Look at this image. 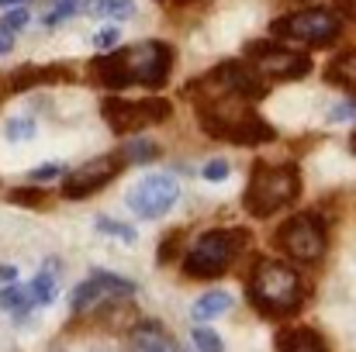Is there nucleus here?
Segmentation results:
<instances>
[{
    "label": "nucleus",
    "instance_id": "nucleus-1",
    "mask_svg": "<svg viewBox=\"0 0 356 352\" xmlns=\"http://www.w3.org/2000/svg\"><path fill=\"white\" fill-rule=\"evenodd\" d=\"M173 69V49L166 42H138L131 49H121L111 56H97L90 62V80L108 90L124 87H163Z\"/></svg>",
    "mask_w": 356,
    "mask_h": 352
},
{
    "label": "nucleus",
    "instance_id": "nucleus-2",
    "mask_svg": "<svg viewBox=\"0 0 356 352\" xmlns=\"http://www.w3.org/2000/svg\"><path fill=\"white\" fill-rule=\"evenodd\" d=\"M197 117H201V128L208 135L236 142V145H259V142H273L277 138L273 124H266L252 111V101L238 97V94L197 101Z\"/></svg>",
    "mask_w": 356,
    "mask_h": 352
},
{
    "label": "nucleus",
    "instance_id": "nucleus-3",
    "mask_svg": "<svg viewBox=\"0 0 356 352\" xmlns=\"http://www.w3.org/2000/svg\"><path fill=\"white\" fill-rule=\"evenodd\" d=\"M305 297H308V283L298 276L294 266L277 262V259L256 262V269L249 276V301L256 304V311H263L270 318H287V315L301 311Z\"/></svg>",
    "mask_w": 356,
    "mask_h": 352
},
{
    "label": "nucleus",
    "instance_id": "nucleus-4",
    "mask_svg": "<svg viewBox=\"0 0 356 352\" xmlns=\"http://www.w3.org/2000/svg\"><path fill=\"white\" fill-rule=\"evenodd\" d=\"M301 194V173L298 166H270V162H256L249 187H245V211L252 218H270L273 211L287 208L291 201H298Z\"/></svg>",
    "mask_w": 356,
    "mask_h": 352
},
{
    "label": "nucleus",
    "instance_id": "nucleus-5",
    "mask_svg": "<svg viewBox=\"0 0 356 352\" xmlns=\"http://www.w3.org/2000/svg\"><path fill=\"white\" fill-rule=\"evenodd\" d=\"M245 245H249V232H242V228H222V232L201 235L194 242V249L184 255V276H191V280L222 276Z\"/></svg>",
    "mask_w": 356,
    "mask_h": 352
},
{
    "label": "nucleus",
    "instance_id": "nucleus-6",
    "mask_svg": "<svg viewBox=\"0 0 356 352\" xmlns=\"http://www.w3.org/2000/svg\"><path fill=\"white\" fill-rule=\"evenodd\" d=\"M270 31L277 38H291V42H305V45H329V42L339 38L343 21H339V14H332L325 7H315V10H298V14H287V17L273 21Z\"/></svg>",
    "mask_w": 356,
    "mask_h": 352
},
{
    "label": "nucleus",
    "instance_id": "nucleus-7",
    "mask_svg": "<svg viewBox=\"0 0 356 352\" xmlns=\"http://www.w3.org/2000/svg\"><path fill=\"white\" fill-rule=\"evenodd\" d=\"M245 56H249V66L263 80H298V76L312 73V59L305 52L284 49L277 42H249Z\"/></svg>",
    "mask_w": 356,
    "mask_h": 352
},
{
    "label": "nucleus",
    "instance_id": "nucleus-8",
    "mask_svg": "<svg viewBox=\"0 0 356 352\" xmlns=\"http://www.w3.org/2000/svg\"><path fill=\"white\" fill-rule=\"evenodd\" d=\"M173 111L170 101H159V97H149V101H121V97H108L101 104V115L111 124V131L118 135H135L149 124H159L166 121Z\"/></svg>",
    "mask_w": 356,
    "mask_h": 352
},
{
    "label": "nucleus",
    "instance_id": "nucleus-9",
    "mask_svg": "<svg viewBox=\"0 0 356 352\" xmlns=\"http://www.w3.org/2000/svg\"><path fill=\"white\" fill-rule=\"evenodd\" d=\"M277 249H284L298 262H315L325 255V228L315 215H294L277 228Z\"/></svg>",
    "mask_w": 356,
    "mask_h": 352
},
{
    "label": "nucleus",
    "instance_id": "nucleus-10",
    "mask_svg": "<svg viewBox=\"0 0 356 352\" xmlns=\"http://www.w3.org/2000/svg\"><path fill=\"white\" fill-rule=\"evenodd\" d=\"M177 194L180 187L170 173H149L128 190V208L138 218H163L177 204Z\"/></svg>",
    "mask_w": 356,
    "mask_h": 352
},
{
    "label": "nucleus",
    "instance_id": "nucleus-11",
    "mask_svg": "<svg viewBox=\"0 0 356 352\" xmlns=\"http://www.w3.org/2000/svg\"><path fill=\"white\" fill-rule=\"evenodd\" d=\"M121 162H124V156L111 152V156H101V159H90V162L76 166V173H70L66 183H63V197H70V201H83V197L97 194L104 183H111L121 169H124Z\"/></svg>",
    "mask_w": 356,
    "mask_h": 352
},
{
    "label": "nucleus",
    "instance_id": "nucleus-12",
    "mask_svg": "<svg viewBox=\"0 0 356 352\" xmlns=\"http://www.w3.org/2000/svg\"><path fill=\"white\" fill-rule=\"evenodd\" d=\"M135 294V283L121 280L115 273H94L87 283H80L73 290V311H90L97 304H108V301H118V297H131Z\"/></svg>",
    "mask_w": 356,
    "mask_h": 352
},
{
    "label": "nucleus",
    "instance_id": "nucleus-13",
    "mask_svg": "<svg viewBox=\"0 0 356 352\" xmlns=\"http://www.w3.org/2000/svg\"><path fill=\"white\" fill-rule=\"evenodd\" d=\"M63 80H70V73L63 66H21V69L10 73L7 87L10 90H31L38 83H63Z\"/></svg>",
    "mask_w": 356,
    "mask_h": 352
},
{
    "label": "nucleus",
    "instance_id": "nucleus-14",
    "mask_svg": "<svg viewBox=\"0 0 356 352\" xmlns=\"http://www.w3.org/2000/svg\"><path fill=\"white\" fill-rule=\"evenodd\" d=\"M128 352H184L159 325H138L131 332V342H128Z\"/></svg>",
    "mask_w": 356,
    "mask_h": 352
},
{
    "label": "nucleus",
    "instance_id": "nucleus-15",
    "mask_svg": "<svg viewBox=\"0 0 356 352\" xmlns=\"http://www.w3.org/2000/svg\"><path fill=\"white\" fill-rule=\"evenodd\" d=\"M277 352H329V346L312 328H287L277 335Z\"/></svg>",
    "mask_w": 356,
    "mask_h": 352
},
{
    "label": "nucleus",
    "instance_id": "nucleus-16",
    "mask_svg": "<svg viewBox=\"0 0 356 352\" xmlns=\"http://www.w3.org/2000/svg\"><path fill=\"white\" fill-rule=\"evenodd\" d=\"M325 80L336 83V87H343V90H350V94H356V49L336 56V59L325 66Z\"/></svg>",
    "mask_w": 356,
    "mask_h": 352
},
{
    "label": "nucleus",
    "instance_id": "nucleus-17",
    "mask_svg": "<svg viewBox=\"0 0 356 352\" xmlns=\"http://www.w3.org/2000/svg\"><path fill=\"white\" fill-rule=\"evenodd\" d=\"M229 308H232V294L211 290V294L197 297V304L191 308V318H194V321H211V318H222Z\"/></svg>",
    "mask_w": 356,
    "mask_h": 352
},
{
    "label": "nucleus",
    "instance_id": "nucleus-18",
    "mask_svg": "<svg viewBox=\"0 0 356 352\" xmlns=\"http://www.w3.org/2000/svg\"><path fill=\"white\" fill-rule=\"evenodd\" d=\"M31 290H24V287H14V283H7V290H0V308L3 311H10L14 318H24L28 311H31Z\"/></svg>",
    "mask_w": 356,
    "mask_h": 352
},
{
    "label": "nucleus",
    "instance_id": "nucleus-19",
    "mask_svg": "<svg viewBox=\"0 0 356 352\" xmlns=\"http://www.w3.org/2000/svg\"><path fill=\"white\" fill-rule=\"evenodd\" d=\"M83 7L90 17H131L135 14L131 0H87Z\"/></svg>",
    "mask_w": 356,
    "mask_h": 352
},
{
    "label": "nucleus",
    "instance_id": "nucleus-20",
    "mask_svg": "<svg viewBox=\"0 0 356 352\" xmlns=\"http://www.w3.org/2000/svg\"><path fill=\"white\" fill-rule=\"evenodd\" d=\"M28 290H31V301H35V304H52L56 294H59V280H56V273L45 266V269L35 276V283H31Z\"/></svg>",
    "mask_w": 356,
    "mask_h": 352
},
{
    "label": "nucleus",
    "instance_id": "nucleus-21",
    "mask_svg": "<svg viewBox=\"0 0 356 352\" xmlns=\"http://www.w3.org/2000/svg\"><path fill=\"white\" fill-rule=\"evenodd\" d=\"M3 135L10 142H28V138H35V121L31 117H10L7 128H3Z\"/></svg>",
    "mask_w": 356,
    "mask_h": 352
},
{
    "label": "nucleus",
    "instance_id": "nucleus-22",
    "mask_svg": "<svg viewBox=\"0 0 356 352\" xmlns=\"http://www.w3.org/2000/svg\"><path fill=\"white\" fill-rule=\"evenodd\" d=\"M156 156H159V145H152L145 138H131V145L124 149V159H131V162H149Z\"/></svg>",
    "mask_w": 356,
    "mask_h": 352
},
{
    "label": "nucleus",
    "instance_id": "nucleus-23",
    "mask_svg": "<svg viewBox=\"0 0 356 352\" xmlns=\"http://www.w3.org/2000/svg\"><path fill=\"white\" fill-rule=\"evenodd\" d=\"M97 232L124 238V242H135V238H138V232H135L131 225H121V221H115V218H97Z\"/></svg>",
    "mask_w": 356,
    "mask_h": 352
},
{
    "label": "nucleus",
    "instance_id": "nucleus-24",
    "mask_svg": "<svg viewBox=\"0 0 356 352\" xmlns=\"http://www.w3.org/2000/svg\"><path fill=\"white\" fill-rule=\"evenodd\" d=\"M194 346L201 352H225L218 332H211V328H194Z\"/></svg>",
    "mask_w": 356,
    "mask_h": 352
},
{
    "label": "nucleus",
    "instance_id": "nucleus-25",
    "mask_svg": "<svg viewBox=\"0 0 356 352\" xmlns=\"http://www.w3.org/2000/svg\"><path fill=\"white\" fill-rule=\"evenodd\" d=\"M76 7H80V0H59V3L45 14V24H59V21H66L70 14H76Z\"/></svg>",
    "mask_w": 356,
    "mask_h": 352
},
{
    "label": "nucleus",
    "instance_id": "nucleus-26",
    "mask_svg": "<svg viewBox=\"0 0 356 352\" xmlns=\"http://www.w3.org/2000/svg\"><path fill=\"white\" fill-rule=\"evenodd\" d=\"M229 173H232V169H229V162H225V159H211V162L201 169V176H204V180H211V183L229 180Z\"/></svg>",
    "mask_w": 356,
    "mask_h": 352
},
{
    "label": "nucleus",
    "instance_id": "nucleus-27",
    "mask_svg": "<svg viewBox=\"0 0 356 352\" xmlns=\"http://www.w3.org/2000/svg\"><path fill=\"white\" fill-rule=\"evenodd\" d=\"M10 201L14 204H28V208H42L45 204V197L38 190H10Z\"/></svg>",
    "mask_w": 356,
    "mask_h": 352
},
{
    "label": "nucleus",
    "instance_id": "nucleus-28",
    "mask_svg": "<svg viewBox=\"0 0 356 352\" xmlns=\"http://www.w3.org/2000/svg\"><path fill=\"white\" fill-rule=\"evenodd\" d=\"M350 117H356V101H343L329 111V124H339V121H350Z\"/></svg>",
    "mask_w": 356,
    "mask_h": 352
},
{
    "label": "nucleus",
    "instance_id": "nucleus-29",
    "mask_svg": "<svg viewBox=\"0 0 356 352\" xmlns=\"http://www.w3.org/2000/svg\"><path fill=\"white\" fill-rule=\"evenodd\" d=\"M180 238H184V232H173L163 245H159V262H170V259L177 255V242H180Z\"/></svg>",
    "mask_w": 356,
    "mask_h": 352
},
{
    "label": "nucleus",
    "instance_id": "nucleus-30",
    "mask_svg": "<svg viewBox=\"0 0 356 352\" xmlns=\"http://www.w3.org/2000/svg\"><path fill=\"white\" fill-rule=\"evenodd\" d=\"M0 24H3V28H10V31H17V28H24V24H28V10H21V7H17V10H10Z\"/></svg>",
    "mask_w": 356,
    "mask_h": 352
},
{
    "label": "nucleus",
    "instance_id": "nucleus-31",
    "mask_svg": "<svg viewBox=\"0 0 356 352\" xmlns=\"http://www.w3.org/2000/svg\"><path fill=\"white\" fill-rule=\"evenodd\" d=\"M59 173H63V166H59V162H45V166L31 169V180H56Z\"/></svg>",
    "mask_w": 356,
    "mask_h": 352
},
{
    "label": "nucleus",
    "instance_id": "nucleus-32",
    "mask_svg": "<svg viewBox=\"0 0 356 352\" xmlns=\"http://www.w3.org/2000/svg\"><path fill=\"white\" fill-rule=\"evenodd\" d=\"M115 42H118V28H104V31L94 35V45H97V49H111Z\"/></svg>",
    "mask_w": 356,
    "mask_h": 352
},
{
    "label": "nucleus",
    "instance_id": "nucleus-33",
    "mask_svg": "<svg viewBox=\"0 0 356 352\" xmlns=\"http://www.w3.org/2000/svg\"><path fill=\"white\" fill-rule=\"evenodd\" d=\"M10 45H14V31L0 24V52H10Z\"/></svg>",
    "mask_w": 356,
    "mask_h": 352
},
{
    "label": "nucleus",
    "instance_id": "nucleus-34",
    "mask_svg": "<svg viewBox=\"0 0 356 352\" xmlns=\"http://www.w3.org/2000/svg\"><path fill=\"white\" fill-rule=\"evenodd\" d=\"M17 280V269L14 266H0V283H14Z\"/></svg>",
    "mask_w": 356,
    "mask_h": 352
},
{
    "label": "nucleus",
    "instance_id": "nucleus-35",
    "mask_svg": "<svg viewBox=\"0 0 356 352\" xmlns=\"http://www.w3.org/2000/svg\"><path fill=\"white\" fill-rule=\"evenodd\" d=\"M343 7H346V14L356 21V0H343Z\"/></svg>",
    "mask_w": 356,
    "mask_h": 352
},
{
    "label": "nucleus",
    "instance_id": "nucleus-36",
    "mask_svg": "<svg viewBox=\"0 0 356 352\" xmlns=\"http://www.w3.org/2000/svg\"><path fill=\"white\" fill-rule=\"evenodd\" d=\"M10 3H21V0H0V7H10Z\"/></svg>",
    "mask_w": 356,
    "mask_h": 352
},
{
    "label": "nucleus",
    "instance_id": "nucleus-37",
    "mask_svg": "<svg viewBox=\"0 0 356 352\" xmlns=\"http://www.w3.org/2000/svg\"><path fill=\"white\" fill-rule=\"evenodd\" d=\"M353 152H356V135H353Z\"/></svg>",
    "mask_w": 356,
    "mask_h": 352
}]
</instances>
